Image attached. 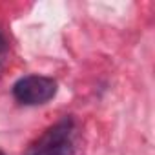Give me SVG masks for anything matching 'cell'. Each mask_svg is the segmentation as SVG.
<instances>
[{"label": "cell", "instance_id": "obj_1", "mask_svg": "<svg viewBox=\"0 0 155 155\" xmlns=\"http://www.w3.org/2000/svg\"><path fill=\"white\" fill-rule=\"evenodd\" d=\"M77 150V122L64 117L49 126L24 155H75Z\"/></svg>", "mask_w": 155, "mask_h": 155}, {"label": "cell", "instance_id": "obj_2", "mask_svg": "<svg viewBox=\"0 0 155 155\" xmlns=\"http://www.w3.org/2000/svg\"><path fill=\"white\" fill-rule=\"evenodd\" d=\"M13 97L24 106H42L57 97L58 84L46 75H26L13 84Z\"/></svg>", "mask_w": 155, "mask_h": 155}, {"label": "cell", "instance_id": "obj_3", "mask_svg": "<svg viewBox=\"0 0 155 155\" xmlns=\"http://www.w3.org/2000/svg\"><path fill=\"white\" fill-rule=\"evenodd\" d=\"M6 53H8V42H6V38H4L2 35H0V64L4 62Z\"/></svg>", "mask_w": 155, "mask_h": 155}, {"label": "cell", "instance_id": "obj_4", "mask_svg": "<svg viewBox=\"0 0 155 155\" xmlns=\"http://www.w3.org/2000/svg\"><path fill=\"white\" fill-rule=\"evenodd\" d=\"M0 155H4V153H2V151H0Z\"/></svg>", "mask_w": 155, "mask_h": 155}]
</instances>
